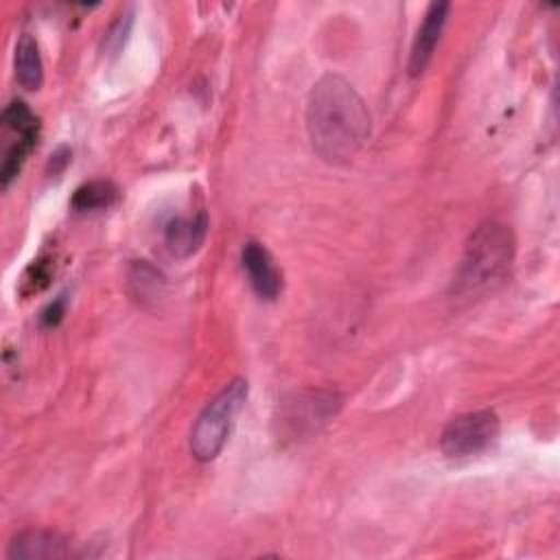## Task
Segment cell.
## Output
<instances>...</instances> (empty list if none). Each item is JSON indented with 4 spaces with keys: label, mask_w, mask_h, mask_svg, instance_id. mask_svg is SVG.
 <instances>
[{
    "label": "cell",
    "mask_w": 560,
    "mask_h": 560,
    "mask_svg": "<svg viewBox=\"0 0 560 560\" xmlns=\"http://www.w3.org/2000/svg\"><path fill=\"white\" fill-rule=\"evenodd\" d=\"M372 118L350 81L324 74L308 92L306 131L313 151L328 164H348L368 142Z\"/></svg>",
    "instance_id": "6da1fadb"
},
{
    "label": "cell",
    "mask_w": 560,
    "mask_h": 560,
    "mask_svg": "<svg viewBox=\"0 0 560 560\" xmlns=\"http://www.w3.org/2000/svg\"><path fill=\"white\" fill-rule=\"evenodd\" d=\"M514 249L516 241L505 223L483 221L477 225L464 245L451 282V298L468 304L501 287L512 267Z\"/></svg>",
    "instance_id": "7a4b0ae2"
},
{
    "label": "cell",
    "mask_w": 560,
    "mask_h": 560,
    "mask_svg": "<svg viewBox=\"0 0 560 560\" xmlns=\"http://www.w3.org/2000/svg\"><path fill=\"white\" fill-rule=\"evenodd\" d=\"M247 400V381H230L197 416L190 431V453L199 462H212L225 446L234 418Z\"/></svg>",
    "instance_id": "3957f363"
},
{
    "label": "cell",
    "mask_w": 560,
    "mask_h": 560,
    "mask_svg": "<svg viewBox=\"0 0 560 560\" xmlns=\"http://www.w3.org/2000/svg\"><path fill=\"white\" fill-rule=\"evenodd\" d=\"M499 429L501 424L494 411H468L446 422L440 435V448L446 457L479 455L497 442Z\"/></svg>",
    "instance_id": "277c9868"
},
{
    "label": "cell",
    "mask_w": 560,
    "mask_h": 560,
    "mask_svg": "<svg viewBox=\"0 0 560 560\" xmlns=\"http://www.w3.org/2000/svg\"><path fill=\"white\" fill-rule=\"evenodd\" d=\"M339 407H341V398L337 392H330V389L302 392V394H295L293 400L284 402L280 422L284 431L293 440H298L324 427L330 418H335Z\"/></svg>",
    "instance_id": "5b68a950"
},
{
    "label": "cell",
    "mask_w": 560,
    "mask_h": 560,
    "mask_svg": "<svg viewBox=\"0 0 560 560\" xmlns=\"http://www.w3.org/2000/svg\"><path fill=\"white\" fill-rule=\"evenodd\" d=\"M241 260L256 295L262 300H276L282 291V273L267 247L256 241H247L241 252Z\"/></svg>",
    "instance_id": "8992f818"
},
{
    "label": "cell",
    "mask_w": 560,
    "mask_h": 560,
    "mask_svg": "<svg viewBox=\"0 0 560 560\" xmlns=\"http://www.w3.org/2000/svg\"><path fill=\"white\" fill-rule=\"evenodd\" d=\"M448 11H451L448 2H431L429 4L427 13L422 18V24L413 37L411 52H409V74L411 77H418L427 70V66L435 52V46L440 42V35L444 31Z\"/></svg>",
    "instance_id": "52a82bcc"
},
{
    "label": "cell",
    "mask_w": 560,
    "mask_h": 560,
    "mask_svg": "<svg viewBox=\"0 0 560 560\" xmlns=\"http://www.w3.org/2000/svg\"><path fill=\"white\" fill-rule=\"evenodd\" d=\"M66 556H70L68 538L50 529L18 532L7 547V558L11 560H46Z\"/></svg>",
    "instance_id": "ba28073f"
},
{
    "label": "cell",
    "mask_w": 560,
    "mask_h": 560,
    "mask_svg": "<svg viewBox=\"0 0 560 560\" xmlns=\"http://www.w3.org/2000/svg\"><path fill=\"white\" fill-rule=\"evenodd\" d=\"M206 234H208L206 212H199L195 217H177L168 221L164 230V243L173 256L188 258L203 245Z\"/></svg>",
    "instance_id": "9c48e42d"
},
{
    "label": "cell",
    "mask_w": 560,
    "mask_h": 560,
    "mask_svg": "<svg viewBox=\"0 0 560 560\" xmlns=\"http://www.w3.org/2000/svg\"><path fill=\"white\" fill-rule=\"evenodd\" d=\"M13 66H15V79L24 90H39L42 88L44 66H42L37 42L28 33H24L15 44Z\"/></svg>",
    "instance_id": "30bf717a"
},
{
    "label": "cell",
    "mask_w": 560,
    "mask_h": 560,
    "mask_svg": "<svg viewBox=\"0 0 560 560\" xmlns=\"http://www.w3.org/2000/svg\"><path fill=\"white\" fill-rule=\"evenodd\" d=\"M116 199H118V188H116L114 182H109V179H92V182L81 184L74 190V195L70 199V206L77 212H94V210L109 208Z\"/></svg>",
    "instance_id": "8fae6325"
},
{
    "label": "cell",
    "mask_w": 560,
    "mask_h": 560,
    "mask_svg": "<svg viewBox=\"0 0 560 560\" xmlns=\"http://www.w3.org/2000/svg\"><path fill=\"white\" fill-rule=\"evenodd\" d=\"M129 287H131L133 298H138L140 302L158 300L162 295L164 278L147 260H138L129 269Z\"/></svg>",
    "instance_id": "7c38bea8"
},
{
    "label": "cell",
    "mask_w": 560,
    "mask_h": 560,
    "mask_svg": "<svg viewBox=\"0 0 560 560\" xmlns=\"http://www.w3.org/2000/svg\"><path fill=\"white\" fill-rule=\"evenodd\" d=\"M2 120L9 129L18 131L20 140H28L37 144L39 138V120L37 116L28 109L24 101H11L2 114Z\"/></svg>",
    "instance_id": "4fadbf2b"
},
{
    "label": "cell",
    "mask_w": 560,
    "mask_h": 560,
    "mask_svg": "<svg viewBox=\"0 0 560 560\" xmlns=\"http://www.w3.org/2000/svg\"><path fill=\"white\" fill-rule=\"evenodd\" d=\"M33 147H35V142H28V140H20V138H18V142H13V144L7 149L4 160H2V168H0V179H2V186H4V188L18 177V173H20V168H22V164H24V160H26V155H28V151H31Z\"/></svg>",
    "instance_id": "5bb4252c"
},
{
    "label": "cell",
    "mask_w": 560,
    "mask_h": 560,
    "mask_svg": "<svg viewBox=\"0 0 560 560\" xmlns=\"http://www.w3.org/2000/svg\"><path fill=\"white\" fill-rule=\"evenodd\" d=\"M50 276H52L50 260H48V258H37V260H33V262L28 265V269L24 271L22 282H20V291H22L24 295L37 293V291H42V289L48 284Z\"/></svg>",
    "instance_id": "9a60e30c"
},
{
    "label": "cell",
    "mask_w": 560,
    "mask_h": 560,
    "mask_svg": "<svg viewBox=\"0 0 560 560\" xmlns=\"http://www.w3.org/2000/svg\"><path fill=\"white\" fill-rule=\"evenodd\" d=\"M63 306H66V302H63V298L61 300H55L44 313H42V322L46 324V326H55V324H59V319L63 317Z\"/></svg>",
    "instance_id": "2e32d148"
}]
</instances>
